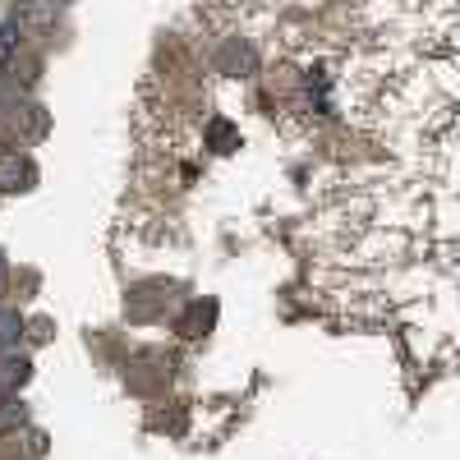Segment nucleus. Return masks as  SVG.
Returning a JSON list of instances; mask_svg holds the SVG:
<instances>
[{
	"mask_svg": "<svg viewBox=\"0 0 460 460\" xmlns=\"http://www.w3.org/2000/svg\"><path fill=\"white\" fill-rule=\"evenodd\" d=\"M0 281H5V267H0Z\"/></svg>",
	"mask_w": 460,
	"mask_h": 460,
	"instance_id": "f03ea898",
	"label": "nucleus"
},
{
	"mask_svg": "<svg viewBox=\"0 0 460 460\" xmlns=\"http://www.w3.org/2000/svg\"><path fill=\"white\" fill-rule=\"evenodd\" d=\"M19 42H23V19L10 14L5 23H0V69H5V65L19 56Z\"/></svg>",
	"mask_w": 460,
	"mask_h": 460,
	"instance_id": "f257e3e1",
	"label": "nucleus"
}]
</instances>
